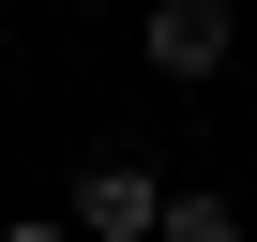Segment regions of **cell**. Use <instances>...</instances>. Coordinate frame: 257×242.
I'll list each match as a JSON object with an SVG mask.
<instances>
[{"mask_svg":"<svg viewBox=\"0 0 257 242\" xmlns=\"http://www.w3.org/2000/svg\"><path fill=\"white\" fill-rule=\"evenodd\" d=\"M61 227H91V242H152V227H167V182H152L137 152H106V167L61 182Z\"/></svg>","mask_w":257,"mask_h":242,"instance_id":"6da1fadb","label":"cell"},{"mask_svg":"<svg viewBox=\"0 0 257 242\" xmlns=\"http://www.w3.org/2000/svg\"><path fill=\"white\" fill-rule=\"evenodd\" d=\"M227 46H242V0H152V16H137V61L152 76H227Z\"/></svg>","mask_w":257,"mask_h":242,"instance_id":"7a4b0ae2","label":"cell"},{"mask_svg":"<svg viewBox=\"0 0 257 242\" xmlns=\"http://www.w3.org/2000/svg\"><path fill=\"white\" fill-rule=\"evenodd\" d=\"M227 227H242V197H212V182H182V197H167V227H152V242H227Z\"/></svg>","mask_w":257,"mask_h":242,"instance_id":"3957f363","label":"cell"}]
</instances>
